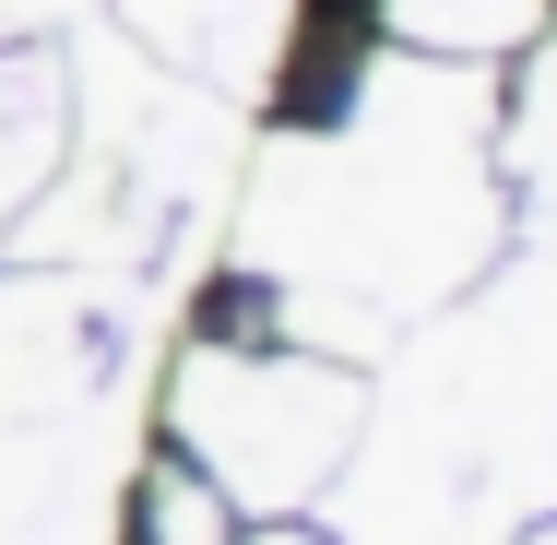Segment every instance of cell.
<instances>
[{
  "label": "cell",
  "instance_id": "6da1fadb",
  "mask_svg": "<svg viewBox=\"0 0 557 545\" xmlns=\"http://www.w3.org/2000/svg\"><path fill=\"white\" fill-rule=\"evenodd\" d=\"M178 462L214 474L237 510H309L356 438V380L321 356H190L166 380Z\"/></svg>",
  "mask_w": 557,
  "mask_h": 545
},
{
  "label": "cell",
  "instance_id": "7a4b0ae2",
  "mask_svg": "<svg viewBox=\"0 0 557 545\" xmlns=\"http://www.w3.org/2000/svg\"><path fill=\"white\" fill-rule=\"evenodd\" d=\"M48 166H60V60L0 48V225L48 190Z\"/></svg>",
  "mask_w": 557,
  "mask_h": 545
},
{
  "label": "cell",
  "instance_id": "3957f363",
  "mask_svg": "<svg viewBox=\"0 0 557 545\" xmlns=\"http://www.w3.org/2000/svg\"><path fill=\"white\" fill-rule=\"evenodd\" d=\"M380 12H392V36H416V48H462V60H486V48H522L557 0H380Z\"/></svg>",
  "mask_w": 557,
  "mask_h": 545
},
{
  "label": "cell",
  "instance_id": "277c9868",
  "mask_svg": "<svg viewBox=\"0 0 557 545\" xmlns=\"http://www.w3.org/2000/svg\"><path fill=\"white\" fill-rule=\"evenodd\" d=\"M143 545H237V498L190 462H154L143 474Z\"/></svg>",
  "mask_w": 557,
  "mask_h": 545
},
{
  "label": "cell",
  "instance_id": "5b68a950",
  "mask_svg": "<svg viewBox=\"0 0 557 545\" xmlns=\"http://www.w3.org/2000/svg\"><path fill=\"white\" fill-rule=\"evenodd\" d=\"M522 545H557V522H546V534H522Z\"/></svg>",
  "mask_w": 557,
  "mask_h": 545
}]
</instances>
